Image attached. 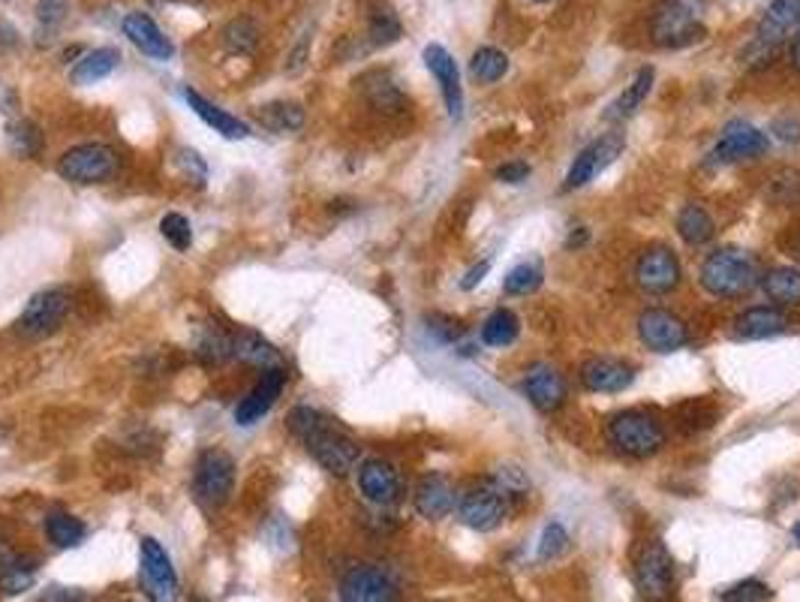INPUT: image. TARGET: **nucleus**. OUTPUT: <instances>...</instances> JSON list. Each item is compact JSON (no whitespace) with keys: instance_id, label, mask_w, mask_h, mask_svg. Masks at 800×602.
<instances>
[{"instance_id":"obj_1","label":"nucleus","mask_w":800,"mask_h":602,"mask_svg":"<svg viewBox=\"0 0 800 602\" xmlns=\"http://www.w3.org/2000/svg\"><path fill=\"white\" fill-rule=\"evenodd\" d=\"M289 431L305 443L310 458L331 476H346L359 467V458H362L359 443L350 434H343L340 427H334V422L313 406H296L289 413Z\"/></svg>"},{"instance_id":"obj_2","label":"nucleus","mask_w":800,"mask_h":602,"mask_svg":"<svg viewBox=\"0 0 800 602\" xmlns=\"http://www.w3.org/2000/svg\"><path fill=\"white\" fill-rule=\"evenodd\" d=\"M702 286L716 298H740L761 281L758 260L744 247H719L702 263Z\"/></svg>"},{"instance_id":"obj_3","label":"nucleus","mask_w":800,"mask_h":602,"mask_svg":"<svg viewBox=\"0 0 800 602\" xmlns=\"http://www.w3.org/2000/svg\"><path fill=\"white\" fill-rule=\"evenodd\" d=\"M118 172H121V154L106 142L73 145L57 160V176L70 184H109Z\"/></svg>"},{"instance_id":"obj_4","label":"nucleus","mask_w":800,"mask_h":602,"mask_svg":"<svg viewBox=\"0 0 800 602\" xmlns=\"http://www.w3.org/2000/svg\"><path fill=\"white\" fill-rule=\"evenodd\" d=\"M235 492V458L223 450L199 452L193 464V494L202 509L217 513Z\"/></svg>"},{"instance_id":"obj_5","label":"nucleus","mask_w":800,"mask_h":602,"mask_svg":"<svg viewBox=\"0 0 800 602\" xmlns=\"http://www.w3.org/2000/svg\"><path fill=\"white\" fill-rule=\"evenodd\" d=\"M608 437L615 443V450L629 458H650L665 446V427L650 413L626 410L608 422Z\"/></svg>"},{"instance_id":"obj_6","label":"nucleus","mask_w":800,"mask_h":602,"mask_svg":"<svg viewBox=\"0 0 800 602\" xmlns=\"http://www.w3.org/2000/svg\"><path fill=\"white\" fill-rule=\"evenodd\" d=\"M636 588L644 602H674L678 596V572L669 548L659 539L641 546L636 558Z\"/></svg>"},{"instance_id":"obj_7","label":"nucleus","mask_w":800,"mask_h":602,"mask_svg":"<svg viewBox=\"0 0 800 602\" xmlns=\"http://www.w3.org/2000/svg\"><path fill=\"white\" fill-rule=\"evenodd\" d=\"M139 579L148 602H178L181 596V581L172 558L154 537H142L139 542Z\"/></svg>"},{"instance_id":"obj_8","label":"nucleus","mask_w":800,"mask_h":602,"mask_svg":"<svg viewBox=\"0 0 800 602\" xmlns=\"http://www.w3.org/2000/svg\"><path fill=\"white\" fill-rule=\"evenodd\" d=\"M73 307V298L66 293L64 286H52V289H43L24 305V310L15 319V331L24 335V338H49L55 335L61 326H64L66 314Z\"/></svg>"},{"instance_id":"obj_9","label":"nucleus","mask_w":800,"mask_h":602,"mask_svg":"<svg viewBox=\"0 0 800 602\" xmlns=\"http://www.w3.org/2000/svg\"><path fill=\"white\" fill-rule=\"evenodd\" d=\"M650 33H653V43L662 49H686V45L698 43L707 28L698 22V15L686 0H665L653 15Z\"/></svg>"},{"instance_id":"obj_10","label":"nucleus","mask_w":800,"mask_h":602,"mask_svg":"<svg viewBox=\"0 0 800 602\" xmlns=\"http://www.w3.org/2000/svg\"><path fill=\"white\" fill-rule=\"evenodd\" d=\"M505 515H509V494L500 485H493V482L476 485L470 492H463L461 500H458L461 525H467L470 530H479V534L497 530L505 521Z\"/></svg>"},{"instance_id":"obj_11","label":"nucleus","mask_w":800,"mask_h":602,"mask_svg":"<svg viewBox=\"0 0 800 602\" xmlns=\"http://www.w3.org/2000/svg\"><path fill=\"white\" fill-rule=\"evenodd\" d=\"M683 281V265L678 253L665 244L647 247L636 263V284L644 289L647 296H669Z\"/></svg>"},{"instance_id":"obj_12","label":"nucleus","mask_w":800,"mask_h":602,"mask_svg":"<svg viewBox=\"0 0 800 602\" xmlns=\"http://www.w3.org/2000/svg\"><path fill=\"white\" fill-rule=\"evenodd\" d=\"M638 338L647 350L669 356L690 344V329L678 314H671L665 307H647L638 317Z\"/></svg>"},{"instance_id":"obj_13","label":"nucleus","mask_w":800,"mask_h":602,"mask_svg":"<svg viewBox=\"0 0 800 602\" xmlns=\"http://www.w3.org/2000/svg\"><path fill=\"white\" fill-rule=\"evenodd\" d=\"M340 602H401V591L388 572L359 563L340 581Z\"/></svg>"},{"instance_id":"obj_14","label":"nucleus","mask_w":800,"mask_h":602,"mask_svg":"<svg viewBox=\"0 0 800 602\" xmlns=\"http://www.w3.org/2000/svg\"><path fill=\"white\" fill-rule=\"evenodd\" d=\"M359 492L373 506H395L404 494V479L392 461L367 458L359 464Z\"/></svg>"},{"instance_id":"obj_15","label":"nucleus","mask_w":800,"mask_h":602,"mask_svg":"<svg viewBox=\"0 0 800 602\" xmlns=\"http://www.w3.org/2000/svg\"><path fill=\"white\" fill-rule=\"evenodd\" d=\"M521 392H524L530 404L536 406L538 413H557L559 406L566 404V398H569V386H566V380H563V373L557 368L538 361V365L526 368Z\"/></svg>"},{"instance_id":"obj_16","label":"nucleus","mask_w":800,"mask_h":602,"mask_svg":"<svg viewBox=\"0 0 800 602\" xmlns=\"http://www.w3.org/2000/svg\"><path fill=\"white\" fill-rule=\"evenodd\" d=\"M770 148L768 136L746 124V120H732L723 130V139L713 148L711 160L713 163H737V160H756L765 157Z\"/></svg>"},{"instance_id":"obj_17","label":"nucleus","mask_w":800,"mask_h":602,"mask_svg":"<svg viewBox=\"0 0 800 602\" xmlns=\"http://www.w3.org/2000/svg\"><path fill=\"white\" fill-rule=\"evenodd\" d=\"M623 151V139L617 133H608L602 139H596L584 148L575 163L569 166V176H566V190H582L587 187L596 176H602L608 166L615 163L617 157Z\"/></svg>"},{"instance_id":"obj_18","label":"nucleus","mask_w":800,"mask_h":602,"mask_svg":"<svg viewBox=\"0 0 800 602\" xmlns=\"http://www.w3.org/2000/svg\"><path fill=\"white\" fill-rule=\"evenodd\" d=\"M425 66L430 70V76L437 78L439 94L446 99V109L455 120L463 115V85H461V70H458V61L449 55V49H442L439 43L425 45Z\"/></svg>"},{"instance_id":"obj_19","label":"nucleus","mask_w":800,"mask_h":602,"mask_svg":"<svg viewBox=\"0 0 800 602\" xmlns=\"http://www.w3.org/2000/svg\"><path fill=\"white\" fill-rule=\"evenodd\" d=\"M121 33L151 61H172L175 57V43L160 31V24L148 12H127L121 19Z\"/></svg>"},{"instance_id":"obj_20","label":"nucleus","mask_w":800,"mask_h":602,"mask_svg":"<svg viewBox=\"0 0 800 602\" xmlns=\"http://www.w3.org/2000/svg\"><path fill=\"white\" fill-rule=\"evenodd\" d=\"M284 386H286V368H268V371H263V377L256 380V386H253L250 392L244 394L242 401H238V406H235V422L244 427L256 425V422L277 404V398L284 392Z\"/></svg>"},{"instance_id":"obj_21","label":"nucleus","mask_w":800,"mask_h":602,"mask_svg":"<svg viewBox=\"0 0 800 602\" xmlns=\"http://www.w3.org/2000/svg\"><path fill=\"white\" fill-rule=\"evenodd\" d=\"M798 28H800V0H770L753 40L779 55L782 43L789 40L791 33H798Z\"/></svg>"},{"instance_id":"obj_22","label":"nucleus","mask_w":800,"mask_h":602,"mask_svg":"<svg viewBox=\"0 0 800 602\" xmlns=\"http://www.w3.org/2000/svg\"><path fill=\"white\" fill-rule=\"evenodd\" d=\"M458 504V494H455V485H451L449 476L442 473H428L422 476L416 485V494H413V506L422 518L428 521H439L455 509Z\"/></svg>"},{"instance_id":"obj_23","label":"nucleus","mask_w":800,"mask_h":602,"mask_svg":"<svg viewBox=\"0 0 800 602\" xmlns=\"http://www.w3.org/2000/svg\"><path fill=\"white\" fill-rule=\"evenodd\" d=\"M582 383L584 389L599 394L623 392V389L636 383V368L620 359H590L584 361Z\"/></svg>"},{"instance_id":"obj_24","label":"nucleus","mask_w":800,"mask_h":602,"mask_svg":"<svg viewBox=\"0 0 800 602\" xmlns=\"http://www.w3.org/2000/svg\"><path fill=\"white\" fill-rule=\"evenodd\" d=\"M789 329V317L782 314V307L777 305H758V307H746L744 314L735 319V338L740 340H761V338H774L779 331Z\"/></svg>"},{"instance_id":"obj_25","label":"nucleus","mask_w":800,"mask_h":602,"mask_svg":"<svg viewBox=\"0 0 800 602\" xmlns=\"http://www.w3.org/2000/svg\"><path fill=\"white\" fill-rule=\"evenodd\" d=\"M121 64V52L115 45H97V49H85L78 61L70 70V82L85 88V85H97L103 78H109Z\"/></svg>"},{"instance_id":"obj_26","label":"nucleus","mask_w":800,"mask_h":602,"mask_svg":"<svg viewBox=\"0 0 800 602\" xmlns=\"http://www.w3.org/2000/svg\"><path fill=\"white\" fill-rule=\"evenodd\" d=\"M184 99H186V106L196 112L199 118L205 120L211 130L220 133L223 139H247V136H250V124H247V120L235 118V115H230L226 109L214 106V103L202 97L199 91L184 88Z\"/></svg>"},{"instance_id":"obj_27","label":"nucleus","mask_w":800,"mask_h":602,"mask_svg":"<svg viewBox=\"0 0 800 602\" xmlns=\"http://www.w3.org/2000/svg\"><path fill=\"white\" fill-rule=\"evenodd\" d=\"M232 359L244 361L250 368H259V371H268V368H284V359L271 340H265L263 335L256 331H238L232 335Z\"/></svg>"},{"instance_id":"obj_28","label":"nucleus","mask_w":800,"mask_h":602,"mask_svg":"<svg viewBox=\"0 0 800 602\" xmlns=\"http://www.w3.org/2000/svg\"><path fill=\"white\" fill-rule=\"evenodd\" d=\"M761 289L765 296L777 307H794L800 305V268L794 265H777L770 272L761 274Z\"/></svg>"},{"instance_id":"obj_29","label":"nucleus","mask_w":800,"mask_h":602,"mask_svg":"<svg viewBox=\"0 0 800 602\" xmlns=\"http://www.w3.org/2000/svg\"><path fill=\"white\" fill-rule=\"evenodd\" d=\"M362 85L364 97H367L373 109L385 112V115H397L401 109H406L404 91L397 88V82L388 73H367L362 78Z\"/></svg>"},{"instance_id":"obj_30","label":"nucleus","mask_w":800,"mask_h":602,"mask_svg":"<svg viewBox=\"0 0 800 602\" xmlns=\"http://www.w3.org/2000/svg\"><path fill=\"white\" fill-rule=\"evenodd\" d=\"M45 537L55 548H76L88 537V527L66 509H52L45 515Z\"/></svg>"},{"instance_id":"obj_31","label":"nucleus","mask_w":800,"mask_h":602,"mask_svg":"<svg viewBox=\"0 0 800 602\" xmlns=\"http://www.w3.org/2000/svg\"><path fill=\"white\" fill-rule=\"evenodd\" d=\"M653 82H657V73H653V66H641L638 70V76L629 82L623 88V94L611 103V109L605 112V118L608 120H626L632 112L641 106L647 99V94L653 91Z\"/></svg>"},{"instance_id":"obj_32","label":"nucleus","mask_w":800,"mask_h":602,"mask_svg":"<svg viewBox=\"0 0 800 602\" xmlns=\"http://www.w3.org/2000/svg\"><path fill=\"white\" fill-rule=\"evenodd\" d=\"M7 145L15 157H24V160H33L40 157L45 148V136L40 130V124H33L31 118H12L7 124Z\"/></svg>"},{"instance_id":"obj_33","label":"nucleus","mask_w":800,"mask_h":602,"mask_svg":"<svg viewBox=\"0 0 800 602\" xmlns=\"http://www.w3.org/2000/svg\"><path fill=\"white\" fill-rule=\"evenodd\" d=\"M678 232L680 239L692 244V247H698V244H707V241L716 235V223H713L711 211L704 209V205H683V211L678 214Z\"/></svg>"},{"instance_id":"obj_34","label":"nucleus","mask_w":800,"mask_h":602,"mask_svg":"<svg viewBox=\"0 0 800 602\" xmlns=\"http://www.w3.org/2000/svg\"><path fill=\"white\" fill-rule=\"evenodd\" d=\"M259 120L275 133H298L305 127V106L296 99H277V103L259 106Z\"/></svg>"},{"instance_id":"obj_35","label":"nucleus","mask_w":800,"mask_h":602,"mask_svg":"<svg viewBox=\"0 0 800 602\" xmlns=\"http://www.w3.org/2000/svg\"><path fill=\"white\" fill-rule=\"evenodd\" d=\"M223 49L230 55H253L256 45H259V24L253 22L250 15H238L223 28Z\"/></svg>"},{"instance_id":"obj_36","label":"nucleus","mask_w":800,"mask_h":602,"mask_svg":"<svg viewBox=\"0 0 800 602\" xmlns=\"http://www.w3.org/2000/svg\"><path fill=\"white\" fill-rule=\"evenodd\" d=\"M518 335H521V319L505 307L493 310L491 317L484 319L482 344H488V347H509V344H515Z\"/></svg>"},{"instance_id":"obj_37","label":"nucleus","mask_w":800,"mask_h":602,"mask_svg":"<svg viewBox=\"0 0 800 602\" xmlns=\"http://www.w3.org/2000/svg\"><path fill=\"white\" fill-rule=\"evenodd\" d=\"M505 73H509V57H505V52H500V49H493V45H482V49L470 57V76L476 78V82H482V85L500 82Z\"/></svg>"},{"instance_id":"obj_38","label":"nucleus","mask_w":800,"mask_h":602,"mask_svg":"<svg viewBox=\"0 0 800 602\" xmlns=\"http://www.w3.org/2000/svg\"><path fill=\"white\" fill-rule=\"evenodd\" d=\"M36 567H40L36 558H12L10 567L0 572V591L7 593V596L28 591L33 579H36Z\"/></svg>"},{"instance_id":"obj_39","label":"nucleus","mask_w":800,"mask_h":602,"mask_svg":"<svg viewBox=\"0 0 800 602\" xmlns=\"http://www.w3.org/2000/svg\"><path fill=\"white\" fill-rule=\"evenodd\" d=\"M542 277H545L542 263H538V260H530V263L515 265L512 272L505 274L503 289L509 296H530V293H536L538 286H542Z\"/></svg>"},{"instance_id":"obj_40","label":"nucleus","mask_w":800,"mask_h":602,"mask_svg":"<svg viewBox=\"0 0 800 602\" xmlns=\"http://www.w3.org/2000/svg\"><path fill=\"white\" fill-rule=\"evenodd\" d=\"M33 12H36V31L45 33V40H52L70 15V0H36Z\"/></svg>"},{"instance_id":"obj_41","label":"nucleus","mask_w":800,"mask_h":602,"mask_svg":"<svg viewBox=\"0 0 800 602\" xmlns=\"http://www.w3.org/2000/svg\"><path fill=\"white\" fill-rule=\"evenodd\" d=\"M401 19H397L392 10H376L371 15V24H367V36H371V45H392L401 40Z\"/></svg>"},{"instance_id":"obj_42","label":"nucleus","mask_w":800,"mask_h":602,"mask_svg":"<svg viewBox=\"0 0 800 602\" xmlns=\"http://www.w3.org/2000/svg\"><path fill=\"white\" fill-rule=\"evenodd\" d=\"M196 356L205 365H220V361L232 359V335L220 329H209L202 335V340H199Z\"/></svg>"},{"instance_id":"obj_43","label":"nucleus","mask_w":800,"mask_h":602,"mask_svg":"<svg viewBox=\"0 0 800 602\" xmlns=\"http://www.w3.org/2000/svg\"><path fill=\"white\" fill-rule=\"evenodd\" d=\"M160 235H163L175 251H190V244H193V230H190V220L184 214H178V211H169L163 220H160Z\"/></svg>"},{"instance_id":"obj_44","label":"nucleus","mask_w":800,"mask_h":602,"mask_svg":"<svg viewBox=\"0 0 800 602\" xmlns=\"http://www.w3.org/2000/svg\"><path fill=\"white\" fill-rule=\"evenodd\" d=\"M566 546H569V534H566V527L559 525V521H551V525H545V530H542V539H538V548H536L538 560L559 558V555L566 551Z\"/></svg>"},{"instance_id":"obj_45","label":"nucleus","mask_w":800,"mask_h":602,"mask_svg":"<svg viewBox=\"0 0 800 602\" xmlns=\"http://www.w3.org/2000/svg\"><path fill=\"white\" fill-rule=\"evenodd\" d=\"M774 600V591H770L765 581H756V579H746L735 588H728L723 593V602H770Z\"/></svg>"},{"instance_id":"obj_46","label":"nucleus","mask_w":800,"mask_h":602,"mask_svg":"<svg viewBox=\"0 0 800 602\" xmlns=\"http://www.w3.org/2000/svg\"><path fill=\"white\" fill-rule=\"evenodd\" d=\"M428 323H430V326H428L430 335H434L437 340H446V344H449V340H458L463 335V326L458 323V319L428 317Z\"/></svg>"},{"instance_id":"obj_47","label":"nucleus","mask_w":800,"mask_h":602,"mask_svg":"<svg viewBox=\"0 0 800 602\" xmlns=\"http://www.w3.org/2000/svg\"><path fill=\"white\" fill-rule=\"evenodd\" d=\"M178 163L184 166L186 176L199 178V181L209 178V166H205V160H202L199 151H193V148H181V151H178Z\"/></svg>"},{"instance_id":"obj_48","label":"nucleus","mask_w":800,"mask_h":602,"mask_svg":"<svg viewBox=\"0 0 800 602\" xmlns=\"http://www.w3.org/2000/svg\"><path fill=\"white\" fill-rule=\"evenodd\" d=\"M530 163H521V160H515V163H505L497 169V181H503V184H524L526 178H530Z\"/></svg>"},{"instance_id":"obj_49","label":"nucleus","mask_w":800,"mask_h":602,"mask_svg":"<svg viewBox=\"0 0 800 602\" xmlns=\"http://www.w3.org/2000/svg\"><path fill=\"white\" fill-rule=\"evenodd\" d=\"M774 133H777L782 142H800V120L779 118L777 124H774Z\"/></svg>"},{"instance_id":"obj_50","label":"nucleus","mask_w":800,"mask_h":602,"mask_svg":"<svg viewBox=\"0 0 800 602\" xmlns=\"http://www.w3.org/2000/svg\"><path fill=\"white\" fill-rule=\"evenodd\" d=\"M488 272H491V263H488V260H484V263H479V265H472L470 272L463 274L461 289H472V286H479V284H482V277Z\"/></svg>"},{"instance_id":"obj_51","label":"nucleus","mask_w":800,"mask_h":602,"mask_svg":"<svg viewBox=\"0 0 800 602\" xmlns=\"http://www.w3.org/2000/svg\"><path fill=\"white\" fill-rule=\"evenodd\" d=\"M12 558H15V551L10 548V542H7V539H0V572L10 567Z\"/></svg>"},{"instance_id":"obj_52","label":"nucleus","mask_w":800,"mask_h":602,"mask_svg":"<svg viewBox=\"0 0 800 602\" xmlns=\"http://www.w3.org/2000/svg\"><path fill=\"white\" fill-rule=\"evenodd\" d=\"M791 64H794V70L800 73V33L794 36V43H791Z\"/></svg>"},{"instance_id":"obj_53","label":"nucleus","mask_w":800,"mask_h":602,"mask_svg":"<svg viewBox=\"0 0 800 602\" xmlns=\"http://www.w3.org/2000/svg\"><path fill=\"white\" fill-rule=\"evenodd\" d=\"M791 534H794V539L800 542V525H794V530H791Z\"/></svg>"},{"instance_id":"obj_54","label":"nucleus","mask_w":800,"mask_h":602,"mask_svg":"<svg viewBox=\"0 0 800 602\" xmlns=\"http://www.w3.org/2000/svg\"><path fill=\"white\" fill-rule=\"evenodd\" d=\"M533 3H548V0H533Z\"/></svg>"},{"instance_id":"obj_55","label":"nucleus","mask_w":800,"mask_h":602,"mask_svg":"<svg viewBox=\"0 0 800 602\" xmlns=\"http://www.w3.org/2000/svg\"><path fill=\"white\" fill-rule=\"evenodd\" d=\"M124 602H136V600H124Z\"/></svg>"}]
</instances>
